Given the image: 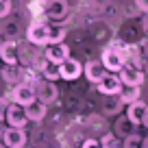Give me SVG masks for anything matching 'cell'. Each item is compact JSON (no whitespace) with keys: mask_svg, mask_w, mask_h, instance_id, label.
Segmentation results:
<instances>
[{"mask_svg":"<svg viewBox=\"0 0 148 148\" xmlns=\"http://www.w3.org/2000/svg\"><path fill=\"white\" fill-rule=\"evenodd\" d=\"M126 59H129V50H126V48L111 46V48H107V50H105L100 63L105 65L107 72H120V70L124 68Z\"/></svg>","mask_w":148,"mask_h":148,"instance_id":"1","label":"cell"},{"mask_svg":"<svg viewBox=\"0 0 148 148\" xmlns=\"http://www.w3.org/2000/svg\"><path fill=\"white\" fill-rule=\"evenodd\" d=\"M5 120H7V124H9V126L24 129V126H26V122H28V118H26V111H24V107H22V105H15V102H13V105L7 107Z\"/></svg>","mask_w":148,"mask_h":148,"instance_id":"2","label":"cell"},{"mask_svg":"<svg viewBox=\"0 0 148 148\" xmlns=\"http://www.w3.org/2000/svg\"><path fill=\"white\" fill-rule=\"evenodd\" d=\"M35 98L44 105H52V102L59 98V89H57L55 81H44V83L37 85V92H35Z\"/></svg>","mask_w":148,"mask_h":148,"instance_id":"3","label":"cell"},{"mask_svg":"<svg viewBox=\"0 0 148 148\" xmlns=\"http://www.w3.org/2000/svg\"><path fill=\"white\" fill-rule=\"evenodd\" d=\"M0 142L5 144V146H9V148H24L26 146V133H24V129L9 126V129H5Z\"/></svg>","mask_w":148,"mask_h":148,"instance_id":"4","label":"cell"},{"mask_svg":"<svg viewBox=\"0 0 148 148\" xmlns=\"http://www.w3.org/2000/svg\"><path fill=\"white\" fill-rule=\"evenodd\" d=\"M11 98H13L15 105H31L33 100H35V87L33 85H26V83H18L13 87V92H11Z\"/></svg>","mask_w":148,"mask_h":148,"instance_id":"5","label":"cell"},{"mask_svg":"<svg viewBox=\"0 0 148 148\" xmlns=\"http://www.w3.org/2000/svg\"><path fill=\"white\" fill-rule=\"evenodd\" d=\"M118 79L122 81V85H137V87H142L144 83V72L139 68H135V65H126L118 72Z\"/></svg>","mask_w":148,"mask_h":148,"instance_id":"6","label":"cell"},{"mask_svg":"<svg viewBox=\"0 0 148 148\" xmlns=\"http://www.w3.org/2000/svg\"><path fill=\"white\" fill-rule=\"evenodd\" d=\"M81 74H83V65L79 63L76 59H65L63 63H59V76L65 81H74V79H79Z\"/></svg>","mask_w":148,"mask_h":148,"instance_id":"7","label":"cell"},{"mask_svg":"<svg viewBox=\"0 0 148 148\" xmlns=\"http://www.w3.org/2000/svg\"><path fill=\"white\" fill-rule=\"evenodd\" d=\"M48 33H50V26L44 22H37L33 24L31 28H28L26 37L31 44H37V46H44V44H48Z\"/></svg>","mask_w":148,"mask_h":148,"instance_id":"8","label":"cell"},{"mask_svg":"<svg viewBox=\"0 0 148 148\" xmlns=\"http://www.w3.org/2000/svg\"><path fill=\"white\" fill-rule=\"evenodd\" d=\"M98 89H100V94L116 96V94H120V89H122V81L118 79L116 74H107L105 79L98 83Z\"/></svg>","mask_w":148,"mask_h":148,"instance_id":"9","label":"cell"},{"mask_svg":"<svg viewBox=\"0 0 148 148\" xmlns=\"http://www.w3.org/2000/svg\"><path fill=\"white\" fill-rule=\"evenodd\" d=\"M83 72H85V76H87L89 83H100V81L107 76V70H105V65H102L100 61H89V63L83 68Z\"/></svg>","mask_w":148,"mask_h":148,"instance_id":"10","label":"cell"},{"mask_svg":"<svg viewBox=\"0 0 148 148\" xmlns=\"http://www.w3.org/2000/svg\"><path fill=\"white\" fill-rule=\"evenodd\" d=\"M0 61L5 65H15L18 63V46L15 42H2L0 44Z\"/></svg>","mask_w":148,"mask_h":148,"instance_id":"11","label":"cell"},{"mask_svg":"<svg viewBox=\"0 0 148 148\" xmlns=\"http://www.w3.org/2000/svg\"><path fill=\"white\" fill-rule=\"evenodd\" d=\"M68 59V46H65L63 42L61 44H50V48H46V61H50V63H63V61Z\"/></svg>","mask_w":148,"mask_h":148,"instance_id":"12","label":"cell"},{"mask_svg":"<svg viewBox=\"0 0 148 148\" xmlns=\"http://www.w3.org/2000/svg\"><path fill=\"white\" fill-rule=\"evenodd\" d=\"M65 13H68V2H65V0H48L46 15L50 20H63Z\"/></svg>","mask_w":148,"mask_h":148,"instance_id":"13","label":"cell"},{"mask_svg":"<svg viewBox=\"0 0 148 148\" xmlns=\"http://www.w3.org/2000/svg\"><path fill=\"white\" fill-rule=\"evenodd\" d=\"M46 107L48 105H44V102H39V100H33L31 105H26L24 111H26L28 122H42L44 118H46Z\"/></svg>","mask_w":148,"mask_h":148,"instance_id":"14","label":"cell"},{"mask_svg":"<svg viewBox=\"0 0 148 148\" xmlns=\"http://www.w3.org/2000/svg\"><path fill=\"white\" fill-rule=\"evenodd\" d=\"M144 111H146V105H144L142 100H135V102H131L129 109H126V118L137 126V124H142V120H144Z\"/></svg>","mask_w":148,"mask_h":148,"instance_id":"15","label":"cell"},{"mask_svg":"<svg viewBox=\"0 0 148 148\" xmlns=\"http://www.w3.org/2000/svg\"><path fill=\"white\" fill-rule=\"evenodd\" d=\"M118 96H120L122 105H131V102L139 100V96H142V87H137V85H122V89H120Z\"/></svg>","mask_w":148,"mask_h":148,"instance_id":"16","label":"cell"},{"mask_svg":"<svg viewBox=\"0 0 148 148\" xmlns=\"http://www.w3.org/2000/svg\"><path fill=\"white\" fill-rule=\"evenodd\" d=\"M0 74H2L5 83H22V72H20L18 65H2Z\"/></svg>","mask_w":148,"mask_h":148,"instance_id":"17","label":"cell"},{"mask_svg":"<svg viewBox=\"0 0 148 148\" xmlns=\"http://www.w3.org/2000/svg\"><path fill=\"white\" fill-rule=\"evenodd\" d=\"M42 74L46 76V81H57V79H61V76H59V65H57V63H50V61H44V63H42Z\"/></svg>","mask_w":148,"mask_h":148,"instance_id":"18","label":"cell"},{"mask_svg":"<svg viewBox=\"0 0 148 148\" xmlns=\"http://www.w3.org/2000/svg\"><path fill=\"white\" fill-rule=\"evenodd\" d=\"M133 122L129 120V118H118V122H116V135H131L133 133Z\"/></svg>","mask_w":148,"mask_h":148,"instance_id":"19","label":"cell"},{"mask_svg":"<svg viewBox=\"0 0 148 148\" xmlns=\"http://www.w3.org/2000/svg\"><path fill=\"white\" fill-rule=\"evenodd\" d=\"M100 148H122V144L113 133H107V135H102V139H100Z\"/></svg>","mask_w":148,"mask_h":148,"instance_id":"20","label":"cell"},{"mask_svg":"<svg viewBox=\"0 0 148 148\" xmlns=\"http://www.w3.org/2000/svg\"><path fill=\"white\" fill-rule=\"evenodd\" d=\"M65 39V28H50L48 33V44H61Z\"/></svg>","mask_w":148,"mask_h":148,"instance_id":"21","label":"cell"},{"mask_svg":"<svg viewBox=\"0 0 148 148\" xmlns=\"http://www.w3.org/2000/svg\"><path fill=\"white\" fill-rule=\"evenodd\" d=\"M142 142H144V139L139 137V135L131 133V135H126V137H124V144H122V148H142Z\"/></svg>","mask_w":148,"mask_h":148,"instance_id":"22","label":"cell"},{"mask_svg":"<svg viewBox=\"0 0 148 148\" xmlns=\"http://www.w3.org/2000/svg\"><path fill=\"white\" fill-rule=\"evenodd\" d=\"M120 107H122V100L118 98L116 102H111L109 107H105V113H107V116H113V113H118V111H120Z\"/></svg>","mask_w":148,"mask_h":148,"instance_id":"23","label":"cell"},{"mask_svg":"<svg viewBox=\"0 0 148 148\" xmlns=\"http://www.w3.org/2000/svg\"><path fill=\"white\" fill-rule=\"evenodd\" d=\"M11 13V0H0V18H7Z\"/></svg>","mask_w":148,"mask_h":148,"instance_id":"24","label":"cell"},{"mask_svg":"<svg viewBox=\"0 0 148 148\" xmlns=\"http://www.w3.org/2000/svg\"><path fill=\"white\" fill-rule=\"evenodd\" d=\"M81 148H100V142L98 139H85Z\"/></svg>","mask_w":148,"mask_h":148,"instance_id":"25","label":"cell"},{"mask_svg":"<svg viewBox=\"0 0 148 148\" xmlns=\"http://www.w3.org/2000/svg\"><path fill=\"white\" fill-rule=\"evenodd\" d=\"M7 107H9V105H7V100H5V98H2V96H0V122L5 120V113H7Z\"/></svg>","mask_w":148,"mask_h":148,"instance_id":"26","label":"cell"},{"mask_svg":"<svg viewBox=\"0 0 148 148\" xmlns=\"http://www.w3.org/2000/svg\"><path fill=\"white\" fill-rule=\"evenodd\" d=\"M137 7L144 11H148V0H137Z\"/></svg>","mask_w":148,"mask_h":148,"instance_id":"27","label":"cell"},{"mask_svg":"<svg viewBox=\"0 0 148 148\" xmlns=\"http://www.w3.org/2000/svg\"><path fill=\"white\" fill-rule=\"evenodd\" d=\"M142 124L148 129V107H146V111H144V120H142Z\"/></svg>","mask_w":148,"mask_h":148,"instance_id":"28","label":"cell"},{"mask_svg":"<svg viewBox=\"0 0 148 148\" xmlns=\"http://www.w3.org/2000/svg\"><path fill=\"white\" fill-rule=\"evenodd\" d=\"M2 133H5V126H2V122H0V139H2Z\"/></svg>","mask_w":148,"mask_h":148,"instance_id":"29","label":"cell"},{"mask_svg":"<svg viewBox=\"0 0 148 148\" xmlns=\"http://www.w3.org/2000/svg\"><path fill=\"white\" fill-rule=\"evenodd\" d=\"M142 148H148V139H144V142H142Z\"/></svg>","mask_w":148,"mask_h":148,"instance_id":"30","label":"cell"},{"mask_svg":"<svg viewBox=\"0 0 148 148\" xmlns=\"http://www.w3.org/2000/svg\"><path fill=\"white\" fill-rule=\"evenodd\" d=\"M0 148H9V146H5V144H2V142H0Z\"/></svg>","mask_w":148,"mask_h":148,"instance_id":"31","label":"cell"},{"mask_svg":"<svg viewBox=\"0 0 148 148\" xmlns=\"http://www.w3.org/2000/svg\"><path fill=\"white\" fill-rule=\"evenodd\" d=\"M0 63H2V61H0Z\"/></svg>","mask_w":148,"mask_h":148,"instance_id":"32","label":"cell"}]
</instances>
